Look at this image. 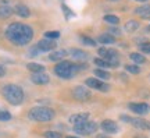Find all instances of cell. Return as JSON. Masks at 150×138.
<instances>
[{
    "label": "cell",
    "instance_id": "cell-16",
    "mask_svg": "<svg viewBox=\"0 0 150 138\" xmlns=\"http://www.w3.org/2000/svg\"><path fill=\"white\" fill-rule=\"evenodd\" d=\"M135 14H136V16H139L140 18L150 20V4L136 7V9H135Z\"/></svg>",
    "mask_w": 150,
    "mask_h": 138
},
{
    "label": "cell",
    "instance_id": "cell-6",
    "mask_svg": "<svg viewBox=\"0 0 150 138\" xmlns=\"http://www.w3.org/2000/svg\"><path fill=\"white\" fill-rule=\"evenodd\" d=\"M99 54L100 57L107 60L108 63L111 64V67H117L120 64V56L115 49H107V48H100L99 49Z\"/></svg>",
    "mask_w": 150,
    "mask_h": 138
},
{
    "label": "cell",
    "instance_id": "cell-12",
    "mask_svg": "<svg viewBox=\"0 0 150 138\" xmlns=\"http://www.w3.org/2000/svg\"><path fill=\"white\" fill-rule=\"evenodd\" d=\"M31 81L36 85H46V84H49L50 77H49L45 71H42V73H33V74L31 75Z\"/></svg>",
    "mask_w": 150,
    "mask_h": 138
},
{
    "label": "cell",
    "instance_id": "cell-36",
    "mask_svg": "<svg viewBox=\"0 0 150 138\" xmlns=\"http://www.w3.org/2000/svg\"><path fill=\"white\" fill-rule=\"evenodd\" d=\"M4 75H6V67L3 66V64H0V78L4 77Z\"/></svg>",
    "mask_w": 150,
    "mask_h": 138
},
{
    "label": "cell",
    "instance_id": "cell-4",
    "mask_svg": "<svg viewBox=\"0 0 150 138\" xmlns=\"http://www.w3.org/2000/svg\"><path fill=\"white\" fill-rule=\"evenodd\" d=\"M56 116L53 109L50 107H45V106H36L32 107L29 113H28V117L32 120V122H39V123H47L52 122Z\"/></svg>",
    "mask_w": 150,
    "mask_h": 138
},
{
    "label": "cell",
    "instance_id": "cell-15",
    "mask_svg": "<svg viewBox=\"0 0 150 138\" xmlns=\"http://www.w3.org/2000/svg\"><path fill=\"white\" fill-rule=\"evenodd\" d=\"M89 120V113H76V114H72L70 116V123L71 124H81V123H85Z\"/></svg>",
    "mask_w": 150,
    "mask_h": 138
},
{
    "label": "cell",
    "instance_id": "cell-23",
    "mask_svg": "<svg viewBox=\"0 0 150 138\" xmlns=\"http://www.w3.org/2000/svg\"><path fill=\"white\" fill-rule=\"evenodd\" d=\"M27 69L29 71H32V73H42V71H45V66L39 63H29L27 66Z\"/></svg>",
    "mask_w": 150,
    "mask_h": 138
},
{
    "label": "cell",
    "instance_id": "cell-41",
    "mask_svg": "<svg viewBox=\"0 0 150 138\" xmlns=\"http://www.w3.org/2000/svg\"><path fill=\"white\" fill-rule=\"evenodd\" d=\"M149 80H150V77H149Z\"/></svg>",
    "mask_w": 150,
    "mask_h": 138
},
{
    "label": "cell",
    "instance_id": "cell-14",
    "mask_svg": "<svg viewBox=\"0 0 150 138\" xmlns=\"http://www.w3.org/2000/svg\"><path fill=\"white\" fill-rule=\"evenodd\" d=\"M70 54L72 56V59H74V60H78V61H85V60H88V57H89V54L86 53L85 50L78 49V48L71 49Z\"/></svg>",
    "mask_w": 150,
    "mask_h": 138
},
{
    "label": "cell",
    "instance_id": "cell-40",
    "mask_svg": "<svg viewBox=\"0 0 150 138\" xmlns=\"http://www.w3.org/2000/svg\"><path fill=\"white\" fill-rule=\"evenodd\" d=\"M111 1H118V0H111Z\"/></svg>",
    "mask_w": 150,
    "mask_h": 138
},
{
    "label": "cell",
    "instance_id": "cell-29",
    "mask_svg": "<svg viewBox=\"0 0 150 138\" xmlns=\"http://www.w3.org/2000/svg\"><path fill=\"white\" fill-rule=\"evenodd\" d=\"M81 41H82V43L83 45H86V46H96V41L95 39H92V38H89V36H81Z\"/></svg>",
    "mask_w": 150,
    "mask_h": 138
},
{
    "label": "cell",
    "instance_id": "cell-11",
    "mask_svg": "<svg viewBox=\"0 0 150 138\" xmlns=\"http://www.w3.org/2000/svg\"><path fill=\"white\" fill-rule=\"evenodd\" d=\"M100 127L102 130L104 131L106 134H117L120 131V127H118V124L114 120H103L102 124H100Z\"/></svg>",
    "mask_w": 150,
    "mask_h": 138
},
{
    "label": "cell",
    "instance_id": "cell-25",
    "mask_svg": "<svg viewBox=\"0 0 150 138\" xmlns=\"http://www.w3.org/2000/svg\"><path fill=\"white\" fill-rule=\"evenodd\" d=\"M103 20L107 22V24H110V25H118V24H120V18H118L117 16H112V14H107V16H104Z\"/></svg>",
    "mask_w": 150,
    "mask_h": 138
},
{
    "label": "cell",
    "instance_id": "cell-34",
    "mask_svg": "<svg viewBox=\"0 0 150 138\" xmlns=\"http://www.w3.org/2000/svg\"><path fill=\"white\" fill-rule=\"evenodd\" d=\"M45 137L46 138H63V135L60 133H57V131H46Z\"/></svg>",
    "mask_w": 150,
    "mask_h": 138
},
{
    "label": "cell",
    "instance_id": "cell-18",
    "mask_svg": "<svg viewBox=\"0 0 150 138\" xmlns=\"http://www.w3.org/2000/svg\"><path fill=\"white\" fill-rule=\"evenodd\" d=\"M97 43H102V45H112V43H115V38L112 36V35H110L108 32H106V34L99 35Z\"/></svg>",
    "mask_w": 150,
    "mask_h": 138
},
{
    "label": "cell",
    "instance_id": "cell-28",
    "mask_svg": "<svg viewBox=\"0 0 150 138\" xmlns=\"http://www.w3.org/2000/svg\"><path fill=\"white\" fill-rule=\"evenodd\" d=\"M125 70L131 73V74H139L140 73V69L138 67V64H127L125 66Z\"/></svg>",
    "mask_w": 150,
    "mask_h": 138
},
{
    "label": "cell",
    "instance_id": "cell-37",
    "mask_svg": "<svg viewBox=\"0 0 150 138\" xmlns=\"http://www.w3.org/2000/svg\"><path fill=\"white\" fill-rule=\"evenodd\" d=\"M146 31H147V32L150 34V25H147V27H146Z\"/></svg>",
    "mask_w": 150,
    "mask_h": 138
},
{
    "label": "cell",
    "instance_id": "cell-39",
    "mask_svg": "<svg viewBox=\"0 0 150 138\" xmlns=\"http://www.w3.org/2000/svg\"><path fill=\"white\" fill-rule=\"evenodd\" d=\"M65 138H78V137H72V135H68V137H65Z\"/></svg>",
    "mask_w": 150,
    "mask_h": 138
},
{
    "label": "cell",
    "instance_id": "cell-32",
    "mask_svg": "<svg viewBox=\"0 0 150 138\" xmlns=\"http://www.w3.org/2000/svg\"><path fill=\"white\" fill-rule=\"evenodd\" d=\"M45 38H49V39H59L60 32L59 31H49L45 34Z\"/></svg>",
    "mask_w": 150,
    "mask_h": 138
},
{
    "label": "cell",
    "instance_id": "cell-26",
    "mask_svg": "<svg viewBox=\"0 0 150 138\" xmlns=\"http://www.w3.org/2000/svg\"><path fill=\"white\" fill-rule=\"evenodd\" d=\"M95 64H96L99 69H110V67H111V64L108 63L107 60H104V59H102V57L95 59Z\"/></svg>",
    "mask_w": 150,
    "mask_h": 138
},
{
    "label": "cell",
    "instance_id": "cell-13",
    "mask_svg": "<svg viewBox=\"0 0 150 138\" xmlns=\"http://www.w3.org/2000/svg\"><path fill=\"white\" fill-rule=\"evenodd\" d=\"M131 124L140 131H150V123L145 119H131Z\"/></svg>",
    "mask_w": 150,
    "mask_h": 138
},
{
    "label": "cell",
    "instance_id": "cell-30",
    "mask_svg": "<svg viewBox=\"0 0 150 138\" xmlns=\"http://www.w3.org/2000/svg\"><path fill=\"white\" fill-rule=\"evenodd\" d=\"M8 120H11V113L0 109V122H8Z\"/></svg>",
    "mask_w": 150,
    "mask_h": 138
},
{
    "label": "cell",
    "instance_id": "cell-19",
    "mask_svg": "<svg viewBox=\"0 0 150 138\" xmlns=\"http://www.w3.org/2000/svg\"><path fill=\"white\" fill-rule=\"evenodd\" d=\"M67 54H68V52L64 50V49H61V50H56L53 53H50L49 59L52 61H61V60H64V57H67Z\"/></svg>",
    "mask_w": 150,
    "mask_h": 138
},
{
    "label": "cell",
    "instance_id": "cell-24",
    "mask_svg": "<svg viewBox=\"0 0 150 138\" xmlns=\"http://www.w3.org/2000/svg\"><path fill=\"white\" fill-rule=\"evenodd\" d=\"M95 75H96L99 80H108L110 78V73L106 71L104 69H96L95 70Z\"/></svg>",
    "mask_w": 150,
    "mask_h": 138
},
{
    "label": "cell",
    "instance_id": "cell-7",
    "mask_svg": "<svg viewBox=\"0 0 150 138\" xmlns=\"http://www.w3.org/2000/svg\"><path fill=\"white\" fill-rule=\"evenodd\" d=\"M72 96H74L76 101L83 102V101H89L92 98V94L86 87H83V85H76L74 89H72Z\"/></svg>",
    "mask_w": 150,
    "mask_h": 138
},
{
    "label": "cell",
    "instance_id": "cell-10",
    "mask_svg": "<svg viewBox=\"0 0 150 138\" xmlns=\"http://www.w3.org/2000/svg\"><path fill=\"white\" fill-rule=\"evenodd\" d=\"M129 110L136 113V114H139V116H143L146 113H149V105L145 103V102H140V103H136V102H132V103H129L128 105Z\"/></svg>",
    "mask_w": 150,
    "mask_h": 138
},
{
    "label": "cell",
    "instance_id": "cell-20",
    "mask_svg": "<svg viewBox=\"0 0 150 138\" xmlns=\"http://www.w3.org/2000/svg\"><path fill=\"white\" fill-rule=\"evenodd\" d=\"M13 13H14V9H13V7H10L8 4L0 6V18H1V20L11 17V16H13Z\"/></svg>",
    "mask_w": 150,
    "mask_h": 138
},
{
    "label": "cell",
    "instance_id": "cell-22",
    "mask_svg": "<svg viewBox=\"0 0 150 138\" xmlns=\"http://www.w3.org/2000/svg\"><path fill=\"white\" fill-rule=\"evenodd\" d=\"M129 57H131V60H132L135 64H143V63H146V57L142 53H136V52H134V53L129 54Z\"/></svg>",
    "mask_w": 150,
    "mask_h": 138
},
{
    "label": "cell",
    "instance_id": "cell-33",
    "mask_svg": "<svg viewBox=\"0 0 150 138\" xmlns=\"http://www.w3.org/2000/svg\"><path fill=\"white\" fill-rule=\"evenodd\" d=\"M107 32L110 34V35H112V36H121V35H122L121 29H120V28H115V27H111Z\"/></svg>",
    "mask_w": 150,
    "mask_h": 138
},
{
    "label": "cell",
    "instance_id": "cell-8",
    "mask_svg": "<svg viewBox=\"0 0 150 138\" xmlns=\"http://www.w3.org/2000/svg\"><path fill=\"white\" fill-rule=\"evenodd\" d=\"M86 87H89L92 89H96V91H100V92H107L110 89V87L108 84L106 82H103L102 80H99V78H88L85 81Z\"/></svg>",
    "mask_w": 150,
    "mask_h": 138
},
{
    "label": "cell",
    "instance_id": "cell-9",
    "mask_svg": "<svg viewBox=\"0 0 150 138\" xmlns=\"http://www.w3.org/2000/svg\"><path fill=\"white\" fill-rule=\"evenodd\" d=\"M40 52H52L57 48V42H54V39H49V38H45V39H40L36 45Z\"/></svg>",
    "mask_w": 150,
    "mask_h": 138
},
{
    "label": "cell",
    "instance_id": "cell-31",
    "mask_svg": "<svg viewBox=\"0 0 150 138\" xmlns=\"http://www.w3.org/2000/svg\"><path fill=\"white\" fill-rule=\"evenodd\" d=\"M139 50L145 54H150V42H145L139 45Z\"/></svg>",
    "mask_w": 150,
    "mask_h": 138
},
{
    "label": "cell",
    "instance_id": "cell-21",
    "mask_svg": "<svg viewBox=\"0 0 150 138\" xmlns=\"http://www.w3.org/2000/svg\"><path fill=\"white\" fill-rule=\"evenodd\" d=\"M140 27L139 21H136V20H129V21L125 22V25H124V29L127 32H135L138 31Z\"/></svg>",
    "mask_w": 150,
    "mask_h": 138
},
{
    "label": "cell",
    "instance_id": "cell-38",
    "mask_svg": "<svg viewBox=\"0 0 150 138\" xmlns=\"http://www.w3.org/2000/svg\"><path fill=\"white\" fill-rule=\"evenodd\" d=\"M135 1H140V3H145V1H147V0H135Z\"/></svg>",
    "mask_w": 150,
    "mask_h": 138
},
{
    "label": "cell",
    "instance_id": "cell-2",
    "mask_svg": "<svg viewBox=\"0 0 150 138\" xmlns=\"http://www.w3.org/2000/svg\"><path fill=\"white\" fill-rule=\"evenodd\" d=\"M82 69H88V66L86 64L79 66V64H75L72 61H68V60H61V61H59V64H56L54 73L57 77L63 78V80H71Z\"/></svg>",
    "mask_w": 150,
    "mask_h": 138
},
{
    "label": "cell",
    "instance_id": "cell-35",
    "mask_svg": "<svg viewBox=\"0 0 150 138\" xmlns=\"http://www.w3.org/2000/svg\"><path fill=\"white\" fill-rule=\"evenodd\" d=\"M39 53H40V50H39V48H38L36 45H35V46H32V48L29 49V52H28V54H29L31 57H36Z\"/></svg>",
    "mask_w": 150,
    "mask_h": 138
},
{
    "label": "cell",
    "instance_id": "cell-17",
    "mask_svg": "<svg viewBox=\"0 0 150 138\" xmlns=\"http://www.w3.org/2000/svg\"><path fill=\"white\" fill-rule=\"evenodd\" d=\"M14 13L18 17H21V18H28L31 16V11H29V9L25 4H17L14 7Z\"/></svg>",
    "mask_w": 150,
    "mask_h": 138
},
{
    "label": "cell",
    "instance_id": "cell-27",
    "mask_svg": "<svg viewBox=\"0 0 150 138\" xmlns=\"http://www.w3.org/2000/svg\"><path fill=\"white\" fill-rule=\"evenodd\" d=\"M61 10H63V13H64L65 20H70V18L75 17V13H74V11H71V10H70V7H68V6L63 4V6H61Z\"/></svg>",
    "mask_w": 150,
    "mask_h": 138
},
{
    "label": "cell",
    "instance_id": "cell-1",
    "mask_svg": "<svg viewBox=\"0 0 150 138\" xmlns=\"http://www.w3.org/2000/svg\"><path fill=\"white\" fill-rule=\"evenodd\" d=\"M6 38L16 46H25L33 39V29L27 24L13 22L6 29Z\"/></svg>",
    "mask_w": 150,
    "mask_h": 138
},
{
    "label": "cell",
    "instance_id": "cell-3",
    "mask_svg": "<svg viewBox=\"0 0 150 138\" xmlns=\"http://www.w3.org/2000/svg\"><path fill=\"white\" fill-rule=\"evenodd\" d=\"M1 95L6 101L8 102L13 106H18L24 102V98H25V94L22 91L21 87H18L16 84H7L1 88Z\"/></svg>",
    "mask_w": 150,
    "mask_h": 138
},
{
    "label": "cell",
    "instance_id": "cell-5",
    "mask_svg": "<svg viewBox=\"0 0 150 138\" xmlns=\"http://www.w3.org/2000/svg\"><path fill=\"white\" fill-rule=\"evenodd\" d=\"M97 128H99V124H97V123L88 120V122H85V123H81V124L74 126V131L76 134H79V135L89 137V135H92V134L96 133Z\"/></svg>",
    "mask_w": 150,
    "mask_h": 138
}]
</instances>
